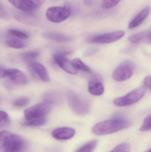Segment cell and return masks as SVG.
Returning a JSON list of instances; mask_svg holds the SVG:
<instances>
[{
    "label": "cell",
    "mask_w": 151,
    "mask_h": 152,
    "mask_svg": "<svg viewBox=\"0 0 151 152\" xmlns=\"http://www.w3.org/2000/svg\"><path fill=\"white\" fill-rule=\"evenodd\" d=\"M144 84L147 88L151 90V76L146 77L144 79Z\"/></svg>",
    "instance_id": "4dcf8cb0"
},
{
    "label": "cell",
    "mask_w": 151,
    "mask_h": 152,
    "mask_svg": "<svg viewBox=\"0 0 151 152\" xmlns=\"http://www.w3.org/2000/svg\"><path fill=\"white\" fill-rule=\"evenodd\" d=\"M148 152H151V149Z\"/></svg>",
    "instance_id": "d590c367"
},
{
    "label": "cell",
    "mask_w": 151,
    "mask_h": 152,
    "mask_svg": "<svg viewBox=\"0 0 151 152\" xmlns=\"http://www.w3.org/2000/svg\"><path fill=\"white\" fill-rule=\"evenodd\" d=\"M8 33L10 35L20 39H26L29 37L28 35L25 32L17 29H9Z\"/></svg>",
    "instance_id": "d4e9b609"
},
{
    "label": "cell",
    "mask_w": 151,
    "mask_h": 152,
    "mask_svg": "<svg viewBox=\"0 0 151 152\" xmlns=\"http://www.w3.org/2000/svg\"><path fill=\"white\" fill-rule=\"evenodd\" d=\"M75 130L74 129L67 127L57 128L51 132V136L53 138L60 141L71 139L75 135Z\"/></svg>",
    "instance_id": "7c38bea8"
},
{
    "label": "cell",
    "mask_w": 151,
    "mask_h": 152,
    "mask_svg": "<svg viewBox=\"0 0 151 152\" xmlns=\"http://www.w3.org/2000/svg\"><path fill=\"white\" fill-rule=\"evenodd\" d=\"M27 147L26 142L20 136L9 131H1V152H26Z\"/></svg>",
    "instance_id": "6da1fadb"
},
{
    "label": "cell",
    "mask_w": 151,
    "mask_h": 152,
    "mask_svg": "<svg viewBox=\"0 0 151 152\" xmlns=\"http://www.w3.org/2000/svg\"><path fill=\"white\" fill-rule=\"evenodd\" d=\"M129 40L133 44H138L147 41L151 42L150 32H142L134 34L129 37Z\"/></svg>",
    "instance_id": "e0dca14e"
},
{
    "label": "cell",
    "mask_w": 151,
    "mask_h": 152,
    "mask_svg": "<svg viewBox=\"0 0 151 152\" xmlns=\"http://www.w3.org/2000/svg\"><path fill=\"white\" fill-rule=\"evenodd\" d=\"M30 66L33 71L42 81L45 82L50 81L48 71L42 64L38 62H32L30 64Z\"/></svg>",
    "instance_id": "5bb4252c"
},
{
    "label": "cell",
    "mask_w": 151,
    "mask_h": 152,
    "mask_svg": "<svg viewBox=\"0 0 151 152\" xmlns=\"http://www.w3.org/2000/svg\"><path fill=\"white\" fill-rule=\"evenodd\" d=\"M72 13V11L67 6H55L49 7L46 11V16L49 21L59 23L67 19Z\"/></svg>",
    "instance_id": "5b68a950"
},
{
    "label": "cell",
    "mask_w": 151,
    "mask_h": 152,
    "mask_svg": "<svg viewBox=\"0 0 151 152\" xmlns=\"http://www.w3.org/2000/svg\"><path fill=\"white\" fill-rule=\"evenodd\" d=\"M98 142L93 140L86 143L82 146L76 152H93L97 145Z\"/></svg>",
    "instance_id": "7402d4cb"
},
{
    "label": "cell",
    "mask_w": 151,
    "mask_h": 152,
    "mask_svg": "<svg viewBox=\"0 0 151 152\" xmlns=\"http://www.w3.org/2000/svg\"><path fill=\"white\" fill-rule=\"evenodd\" d=\"M121 0H102L101 6L104 9L113 8L118 4Z\"/></svg>",
    "instance_id": "4316f807"
},
{
    "label": "cell",
    "mask_w": 151,
    "mask_h": 152,
    "mask_svg": "<svg viewBox=\"0 0 151 152\" xmlns=\"http://www.w3.org/2000/svg\"><path fill=\"white\" fill-rule=\"evenodd\" d=\"M151 130V114L147 116L143 122L140 129L141 131H147Z\"/></svg>",
    "instance_id": "83f0119b"
},
{
    "label": "cell",
    "mask_w": 151,
    "mask_h": 152,
    "mask_svg": "<svg viewBox=\"0 0 151 152\" xmlns=\"http://www.w3.org/2000/svg\"><path fill=\"white\" fill-rule=\"evenodd\" d=\"M29 99L27 97H22L17 99L14 102V105L17 108H22L27 104Z\"/></svg>",
    "instance_id": "f546056e"
},
{
    "label": "cell",
    "mask_w": 151,
    "mask_h": 152,
    "mask_svg": "<svg viewBox=\"0 0 151 152\" xmlns=\"http://www.w3.org/2000/svg\"><path fill=\"white\" fill-rule=\"evenodd\" d=\"M43 36L48 40L59 42H67L72 40L71 37L58 32H46L43 34Z\"/></svg>",
    "instance_id": "9a60e30c"
},
{
    "label": "cell",
    "mask_w": 151,
    "mask_h": 152,
    "mask_svg": "<svg viewBox=\"0 0 151 152\" xmlns=\"http://www.w3.org/2000/svg\"><path fill=\"white\" fill-rule=\"evenodd\" d=\"M51 110L50 104L46 102L35 104L24 111V116L26 121L34 119L45 117Z\"/></svg>",
    "instance_id": "52a82bcc"
},
{
    "label": "cell",
    "mask_w": 151,
    "mask_h": 152,
    "mask_svg": "<svg viewBox=\"0 0 151 152\" xmlns=\"http://www.w3.org/2000/svg\"><path fill=\"white\" fill-rule=\"evenodd\" d=\"M46 122L47 118L45 117H43L26 121L24 123V125L28 127H39L45 125Z\"/></svg>",
    "instance_id": "d6986e66"
},
{
    "label": "cell",
    "mask_w": 151,
    "mask_h": 152,
    "mask_svg": "<svg viewBox=\"0 0 151 152\" xmlns=\"http://www.w3.org/2000/svg\"><path fill=\"white\" fill-rule=\"evenodd\" d=\"M26 12V13L17 14L16 16L17 20L27 24H33L34 22L35 21V20L34 19V17L33 15H30V13H27L28 12Z\"/></svg>",
    "instance_id": "ffe728a7"
},
{
    "label": "cell",
    "mask_w": 151,
    "mask_h": 152,
    "mask_svg": "<svg viewBox=\"0 0 151 152\" xmlns=\"http://www.w3.org/2000/svg\"><path fill=\"white\" fill-rule=\"evenodd\" d=\"M5 77H8L12 81L19 85H25L27 84L28 79L27 76L18 69H6Z\"/></svg>",
    "instance_id": "8fae6325"
},
{
    "label": "cell",
    "mask_w": 151,
    "mask_h": 152,
    "mask_svg": "<svg viewBox=\"0 0 151 152\" xmlns=\"http://www.w3.org/2000/svg\"><path fill=\"white\" fill-rule=\"evenodd\" d=\"M130 125L128 120L119 117L97 123L92 128V132L96 135H105L127 128Z\"/></svg>",
    "instance_id": "7a4b0ae2"
},
{
    "label": "cell",
    "mask_w": 151,
    "mask_h": 152,
    "mask_svg": "<svg viewBox=\"0 0 151 152\" xmlns=\"http://www.w3.org/2000/svg\"><path fill=\"white\" fill-rule=\"evenodd\" d=\"M124 31H114L111 33L95 35L89 37L88 42L90 43L110 44L114 42L121 39L124 35Z\"/></svg>",
    "instance_id": "ba28073f"
},
{
    "label": "cell",
    "mask_w": 151,
    "mask_h": 152,
    "mask_svg": "<svg viewBox=\"0 0 151 152\" xmlns=\"http://www.w3.org/2000/svg\"><path fill=\"white\" fill-rule=\"evenodd\" d=\"M40 53L36 50L29 51L24 53L22 54V57L26 61H30L38 58Z\"/></svg>",
    "instance_id": "cb8c5ba5"
},
{
    "label": "cell",
    "mask_w": 151,
    "mask_h": 152,
    "mask_svg": "<svg viewBox=\"0 0 151 152\" xmlns=\"http://www.w3.org/2000/svg\"><path fill=\"white\" fill-rule=\"evenodd\" d=\"M0 15H1L0 16L1 18H7L8 17L6 10H5L1 3V5H0Z\"/></svg>",
    "instance_id": "1f68e13d"
},
{
    "label": "cell",
    "mask_w": 151,
    "mask_h": 152,
    "mask_svg": "<svg viewBox=\"0 0 151 152\" xmlns=\"http://www.w3.org/2000/svg\"><path fill=\"white\" fill-rule=\"evenodd\" d=\"M5 70L6 69L1 67V69H0V76H1V78H4L5 77Z\"/></svg>",
    "instance_id": "836d02e7"
},
{
    "label": "cell",
    "mask_w": 151,
    "mask_h": 152,
    "mask_svg": "<svg viewBox=\"0 0 151 152\" xmlns=\"http://www.w3.org/2000/svg\"><path fill=\"white\" fill-rule=\"evenodd\" d=\"M94 3L93 0H84L83 4L87 6H90Z\"/></svg>",
    "instance_id": "d6a6232c"
},
{
    "label": "cell",
    "mask_w": 151,
    "mask_h": 152,
    "mask_svg": "<svg viewBox=\"0 0 151 152\" xmlns=\"http://www.w3.org/2000/svg\"><path fill=\"white\" fill-rule=\"evenodd\" d=\"M9 2L17 9L30 12L38 9L44 4L46 0H8Z\"/></svg>",
    "instance_id": "9c48e42d"
},
{
    "label": "cell",
    "mask_w": 151,
    "mask_h": 152,
    "mask_svg": "<svg viewBox=\"0 0 151 152\" xmlns=\"http://www.w3.org/2000/svg\"><path fill=\"white\" fill-rule=\"evenodd\" d=\"M89 92L94 96L102 95L104 92V87L101 81L98 80H90L88 85Z\"/></svg>",
    "instance_id": "2e32d148"
},
{
    "label": "cell",
    "mask_w": 151,
    "mask_h": 152,
    "mask_svg": "<svg viewBox=\"0 0 151 152\" xmlns=\"http://www.w3.org/2000/svg\"><path fill=\"white\" fill-rule=\"evenodd\" d=\"M150 13V9L149 6H146L141 11L129 24L128 28L133 29L142 24L148 18Z\"/></svg>",
    "instance_id": "4fadbf2b"
},
{
    "label": "cell",
    "mask_w": 151,
    "mask_h": 152,
    "mask_svg": "<svg viewBox=\"0 0 151 152\" xmlns=\"http://www.w3.org/2000/svg\"><path fill=\"white\" fill-rule=\"evenodd\" d=\"M54 59L56 63L66 73L71 75L78 73V70L74 67L72 61L67 58L64 54L57 53L54 54Z\"/></svg>",
    "instance_id": "30bf717a"
},
{
    "label": "cell",
    "mask_w": 151,
    "mask_h": 152,
    "mask_svg": "<svg viewBox=\"0 0 151 152\" xmlns=\"http://www.w3.org/2000/svg\"><path fill=\"white\" fill-rule=\"evenodd\" d=\"M135 68L134 62L126 60L121 62L115 69L113 74V78L117 81H123L131 77Z\"/></svg>",
    "instance_id": "8992f818"
},
{
    "label": "cell",
    "mask_w": 151,
    "mask_h": 152,
    "mask_svg": "<svg viewBox=\"0 0 151 152\" xmlns=\"http://www.w3.org/2000/svg\"><path fill=\"white\" fill-rule=\"evenodd\" d=\"M72 62L74 66L77 70H81L88 73H91L92 72L91 69L79 58H74Z\"/></svg>",
    "instance_id": "ac0fdd59"
},
{
    "label": "cell",
    "mask_w": 151,
    "mask_h": 152,
    "mask_svg": "<svg viewBox=\"0 0 151 152\" xmlns=\"http://www.w3.org/2000/svg\"><path fill=\"white\" fill-rule=\"evenodd\" d=\"M44 102L47 103L51 105V104H55L58 102L59 100V97L56 94L52 93H48L44 95Z\"/></svg>",
    "instance_id": "484cf974"
},
{
    "label": "cell",
    "mask_w": 151,
    "mask_h": 152,
    "mask_svg": "<svg viewBox=\"0 0 151 152\" xmlns=\"http://www.w3.org/2000/svg\"><path fill=\"white\" fill-rule=\"evenodd\" d=\"M6 43L9 47L17 49L25 48L27 45L23 41L16 39H8L6 41Z\"/></svg>",
    "instance_id": "44dd1931"
},
{
    "label": "cell",
    "mask_w": 151,
    "mask_h": 152,
    "mask_svg": "<svg viewBox=\"0 0 151 152\" xmlns=\"http://www.w3.org/2000/svg\"><path fill=\"white\" fill-rule=\"evenodd\" d=\"M145 93L146 88L144 87H139L124 96L115 98L113 100V104L119 107L131 105L141 100L144 96Z\"/></svg>",
    "instance_id": "277c9868"
},
{
    "label": "cell",
    "mask_w": 151,
    "mask_h": 152,
    "mask_svg": "<svg viewBox=\"0 0 151 152\" xmlns=\"http://www.w3.org/2000/svg\"><path fill=\"white\" fill-rule=\"evenodd\" d=\"M67 99L70 107L78 115H85L90 111V104L89 102L79 95L70 93L68 94Z\"/></svg>",
    "instance_id": "3957f363"
},
{
    "label": "cell",
    "mask_w": 151,
    "mask_h": 152,
    "mask_svg": "<svg viewBox=\"0 0 151 152\" xmlns=\"http://www.w3.org/2000/svg\"><path fill=\"white\" fill-rule=\"evenodd\" d=\"M130 147L127 143H122L117 145L110 152H130Z\"/></svg>",
    "instance_id": "f1b7e54d"
},
{
    "label": "cell",
    "mask_w": 151,
    "mask_h": 152,
    "mask_svg": "<svg viewBox=\"0 0 151 152\" xmlns=\"http://www.w3.org/2000/svg\"><path fill=\"white\" fill-rule=\"evenodd\" d=\"M150 41L151 42V31L150 32Z\"/></svg>",
    "instance_id": "e575fe53"
},
{
    "label": "cell",
    "mask_w": 151,
    "mask_h": 152,
    "mask_svg": "<svg viewBox=\"0 0 151 152\" xmlns=\"http://www.w3.org/2000/svg\"><path fill=\"white\" fill-rule=\"evenodd\" d=\"M1 124L0 127L1 129L7 128L10 124V119L8 114L4 111L1 110Z\"/></svg>",
    "instance_id": "603a6c76"
}]
</instances>
